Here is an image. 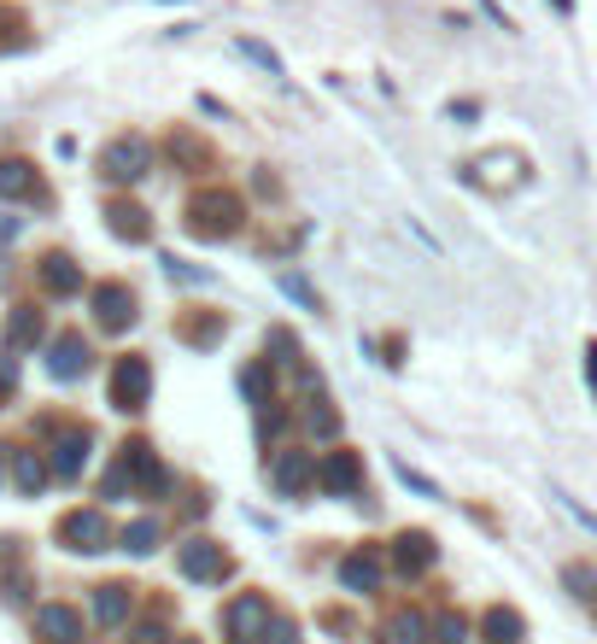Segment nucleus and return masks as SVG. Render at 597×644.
<instances>
[{"label":"nucleus","instance_id":"obj_12","mask_svg":"<svg viewBox=\"0 0 597 644\" xmlns=\"http://www.w3.org/2000/svg\"><path fill=\"white\" fill-rule=\"evenodd\" d=\"M47 369H54L59 381H77L82 369H89V346H82L77 334H65V341L54 346V364H47Z\"/></svg>","mask_w":597,"mask_h":644},{"label":"nucleus","instance_id":"obj_1","mask_svg":"<svg viewBox=\"0 0 597 644\" xmlns=\"http://www.w3.org/2000/svg\"><path fill=\"white\" fill-rule=\"evenodd\" d=\"M100 171H106L112 182H141L152 171V147L141 141V135H117V141L106 147V159H100Z\"/></svg>","mask_w":597,"mask_h":644},{"label":"nucleus","instance_id":"obj_23","mask_svg":"<svg viewBox=\"0 0 597 644\" xmlns=\"http://www.w3.org/2000/svg\"><path fill=\"white\" fill-rule=\"evenodd\" d=\"M42 481H47V469H42V457H19V486H24V493H42Z\"/></svg>","mask_w":597,"mask_h":644},{"label":"nucleus","instance_id":"obj_19","mask_svg":"<svg viewBox=\"0 0 597 644\" xmlns=\"http://www.w3.org/2000/svg\"><path fill=\"white\" fill-rule=\"evenodd\" d=\"M124 551H135V556L159 551V521H152V516H141V521H129V528H124Z\"/></svg>","mask_w":597,"mask_h":644},{"label":"nucleus","instance_id":"obj_8","mask_svg":"<svg viewBox=\"0 0 597 644\" xmlns=\"http://www.w3.org/2000/svg\"><path fill=\"white\" fill-rule=\"evenodd\" d=\"M36 633H42V644H77L82 639V616L65 609V603H42L36 609Z\"/></svg>","mask_w":597,"mask_h":644},{"label":"nucleus","instance_id":"obj_20","mask_svg":"<svg viewBox=\"0 0 597 644\" xmlns=\"http://www.w3.org/2000/svg\"><path fill=\"white\" fill-rule=\"evenodd\" d=\"M0 194L7 199H24V194H36V176H30V164H0Z\"/></svg>","mask_w":597,"mask_h":644},{"label":"nucleus","instance_id":"obj_27","mask_svg":"<svg viewBox=\"0 0 597 644\" xmlns=\"http://www.w3.org/2000/svg\"><path fill=\"white\" fill-rule=\"evenodd\" d=\"M241 54H246V59H259L264 71H269V77H282V59L269 54V47H259V42H241Z\"/></svg>","mask_w":597,"mask_h":644},{"label":"nucleus","instance_id":"obj_7","mask_svg":"<svg viewBox=\"0 0 597 644\" xmlns=\"http://www.w3.org/2000/svg\"><path fill=\"white\" fill-rule=\"evenodd\" d=\"M59 533L71 539V551H106V539H112V528H106V516H100V510H71Z\"/></svg>","mask_w":597,"mask_h":644},{"label":"nucleus","instance_id":"obj_29","mask_svg":"<svg viewBox=\"0 0 597 644\" xmlns=\"http://www.w3.org/2000/svg\"><path fill=\"white\" fill-rule=\"evenodd\" d=\"M586 376H592V393H597V346L586 352Z\"/></svg>","mask_w":597,"mask_h":644},{"label":"nucleus","instance_id":"obj_30","mask_svg":"<svg viewBox=\"0 0 597 644\" xmlns=\"http://www.w3.org/2000/svg\"><path fill=\"white\" fill-rule=\"evenodd\" d=\"M592 616H597V603H592Z\"/></svg>","mask_w":597,"mask_h":644},{"label":"nucleus","instance_id":"obj_5","mask_svg":"<svg viewBox=\"0 0 597 644\" xmlns=\"http://www.w3.org/2000/svg\"><path fill=\"white\" fill-rule=\"evenodd\" d=\"M317 486L322 493H334V498H346L364 486V463H357L352 451H329V457H317Z\"/></svg>","mask_w":597,"mask_h":644},{"label":"nucleus","instance_id":"obj_2","mask_svg":"<svg viewBox=\"0 0 597 644\" xmlns=\"http://www.w3.org/2000/svg\"><path fill=\"white\" fill-rule=\"evenodd\" d=\"M176 568L187 580H223L229 556H223V545H211V539H187V545H176Z\"/></svg>","mask_w":597,"mask_h":644},{"label":"nucleus","instance_id":"obj_14","mask_svg":"<svg viewBox=\"0 0 597 644\" xmlns=\"http://www.w3.org/2000/svg\"><path fill=\"white\" fill-rule=\"evenodd\" d=\"M94 616L106 621V626H117L129 616V586H94Z\"/></svg>","mask_w":597,"mask_h":644},{"label":"nucleus","instance_id":"obj_11","mask_svg":"<svg viewBox=\"0 0 597 644\" xmlns=\"http://www.w3.org/2000/svg\"><path fill=\"white\" fill-rule=\"evenodd\" d=\"M234 229V199H199L194 206V234H229Z\"/></svg>","mask_w":597,"mask_h":644},{"label":"nucleus","instance_id":"obj_4","mask_svg":"<svg viewBox=\"0 0 597 644\" xmlns=\"http://www.w3.org/2000/svg\"><path fill=\"white\" fill-rule=\"evenodd\" d=\"M223 626H229V639H234V644L264 639V626H269V598H259V591L234 598V603H229V616H223Z\"/></svg>","mask_w":597,"mask_h":644},{"label":"nucleus","instance_id":"obj_3","mask_svg":"<svg viewBox=\"0 0 597 644\" xmlns=\"http://www.w3.org/2000/svg\"><path fill=\"white\" fill-rule=\"evenodd\" d=\"M269 481H276L282 498H299L305 486H317V457H311V451H276V463H269Z\"/></svg>","mask_w":597,"mask_h":644},{"label":"nucleus","instance_id":"obj_21","mask_svg":"<svg viewBox=\"0 0 597 644\" xmlns=\"http://www.w3.org/2000/svg\"><path fill=\"white\" fill-rule=\"evenodd\" d=\"M42 281L54 287V294H77V287H82V276H77L71 258H47V264H42Z\"/></svg>","mask_w":597,"mask_h":644},{"label":"nucleus","instance_id":"obj_9","mask_svg":"<svg viewBox=\"0 0 597 644\" xmlns=\"http://www.w3.org/2000/svg\"><path fill=\"white\" fill-rule=\"evenodd\" d=\"M94 311H100V329H129V322H135V294H129V287H100V294H94Z\"/></svg>","mask_w":597,"mask_h":644},{"label":"nucleus","instance_id":"obj_16","mask_svg":"<svg viewBox=\"0 0 597 644\" xmlns=\"http://www.w3.org/2000/svg\"><path fill=\"white\" fill-rule=\"evenodd\" d=\"M428 639V621L416 616V609H399V616L387 621V644H422Z\"/></svg>","mask_w":597,"mask_h":644},{"label":"nucleus","instance_id":"obj_26","mask_svg":"<svg viewBox=\"0 0 597 644\" xmlns=\"http://www.w3.org/2000/svg\"><path fill=\"white\" fill-rule=\"evenodd\" d=\"M36 334H42V317H36V311H19V317H12V341H36Z\"/></svg>","mask_w":597,"mask_h":644},{"label":"nucleus","instance_id":"obj_22","mask_svg":"<svg viewBox=\"0 0 597 644\" xmlns=\"http://www.w3.org/2000/svg\"><path fill=\"white\" fill-rule=\"evenodd\" d=\"M562 586H569L574 598H592V603H597V574H592V568L569 563V568H562Z\"/></svg>","mask_w":597,"mask_h":644},{"label":"nucleus","instance_id":"obj_15","mask_svg":"<svg viewBox=\"0 0 597 644\" xmlns=\"http://www.w3.org/2000/svg\"><path fill=\"white\" fill-rule=\"evenodd\" d=\"M521 616L516 609H486V644H521Z\"/></svg>","mask_w":597,"mask_h":644},{"label":"nucleus","instance_id":"obj_28","mask_svg":"<svg viewBox=\"0 0 597 644\" xmlns=\"http://www.w3.org/2000/svg\"><path fill=\"white\" fill-rule=\"evenodd\" d=\"M311 428H317V434H340V416H334V411H329V404H322V399L311 404Z\"/></svg>","mask_w":597,"mask_h":644},{"label":"nucleus","instance_id":"obj_10","mask_svg":"<svg viewBox=\"0 0 597 644\" xmlns=\"http://www.w3.org/2000/svg\"><path fill=\"white\" fill-rule=\"evenodd\" d=\"M340 586L346 591H375L381 586V563H375L369 551H352L346 563H340Z\"/></svg>","mask_w":597,"mask_h":644},{"label":"nucleus","instance_id":"obj_17","mask_svg":"<svg viewBox=\"0 0 597 644\" xmlns=\"http://www.w3.org/2000/svg\"><path fill=\"white\" fill-rule=\"evenodd\" d=\"M82 463H89V434H65L59 451H54V469L59 474H77Z\"/></svg>","mask_w":597,"mask_h":644},{"label":"nucleus","instance_id":"obj_6","mask_svg":"<svg viewBox=\"0 0 597 644\" xmlns=\"http://www.w3.org/2000/svg\"><path fill=\"white\" fill-rule=\"evenodd\" d=\"M147 393H152L147 358H124V364H117V376H112V404H117V411H141Z\"/></svg>","mask_w":597,"mask_h":644},{"label":"nucleus","instance_id":"obj_13","mask_svg":"<svg viewBox=\"0 0 597 644\" xmlns=\"http://www.w3.org/2000/svg\"><path fill=\"white\" fill-rule=\"evenodd\" d=\"M392 556H399L404 574H422L434 563V539L428 533H399V551H392Z\"/></svg>","mask_w":597,"mask_h":644},{"label":"nucleus","instance_id":"obj_25","mask_svg":"<svg viewBox=\"0 0 597 644\" xmlns=\"http://www.w3.org/2000/svg\"><path fill=\"white\" fill-rule=\"evenodd\" d=\"M259 644H299V626H294V621H269Z\"/></svg>","mask_w":597,"mask_h":644},{"label":"nucleus","instance_id":"obj_24","mask_svg":"<svg viewBox=\"0 0 597 644\" xmlns=\"http://www.w3.org/2000/svg\"><path fill=\"white\" fill-rule=\"evenodd\" d=\"M434 633H439V644H463V639H469V621H463V616H439Z\"/></svg>","mask_w":597,"mask_h":644},{"label":"nucleus","instance_id":"obj_18","mask_svg":"<svg viewBox=\"0 0 597 644\" xmlns=\"http://www.w3.org/2000/svg\"><path fill=\"white\" fill-rule=\"evenodd\" d=\"M112 229L124 234V241H147V234H152V223H147L141 206H112Z\"/></svg>","mask_w":597,"mask_h":644}]
</instances>
